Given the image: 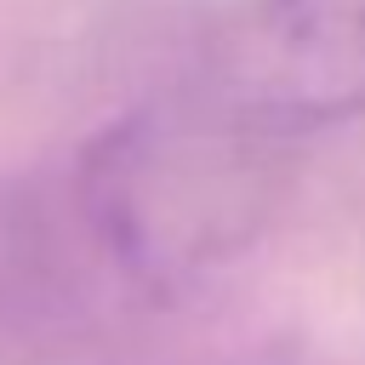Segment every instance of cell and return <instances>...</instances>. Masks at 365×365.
I'll return each instance as SVG.
<instances>
[{
    "instance_id": "cell-1",
    "label": "cell",
    "mask_w": 365,
    "mask_h": 365,
    "mask_svg": "<svg viewBox=\"0 0 365 365\" xmlns=\"http://www.w3.org/2000/svg\"><path fill=\"white\" fill-rule=\"evenodd\" d=\"M279 143L205 91L131 108L68 171L74 228L120 285L182 291L262 234L279 200Z\"/></svg>"
},
{
    "instance_id": "cell-2",
    "label": "cell",
    "mask_w": 365,
    "mask_h": 365,
    "mask_svg": "<svg viewBox=\"0 0 365 365\" xmlns=\"http://www.w3.org/2000/svg\"><path fill=\"white\" fill-rule=\"evenodd\" d=\"M205 97L268 137L365 114V0H245L205 40Z\"/></svg>"
}]
</instances>
